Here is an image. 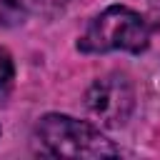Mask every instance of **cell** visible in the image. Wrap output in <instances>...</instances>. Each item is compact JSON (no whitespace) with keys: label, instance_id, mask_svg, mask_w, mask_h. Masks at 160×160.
I'll use <instances>...</instances> for the list:
<instances>
[{"label":"cell","instance_id":"obj_1","mask_svg":"<svg viewBox=\"0 0 160 160\" xmlns=\"http://www.w3.org/2000/svg\"><path fill=\"white\" fill-rule=\"evenodd\" d=\"M35 150L48 158H115L120 150L90 122L50 112L35 125Z\"/></svg>","mask_w":160,"mask_h":160},{"label":"cell","instance_id":"obj_2","mask_svg":"<svg viewBox=\"0 0 160 160\" xmlns=\"http://www.w3.org/2000/svg\"><path fill=\"white\" fill-rule=\"evenodd\" d=\"M150 45V28L145 18L125 5H110L102 10L78 38L80 52H142Z\"/></svg>","mask_w":160,"mask_h":160},{"label":"cell","instance_id":"obj_3","mask_svg":"<svg viewBox=\"0 0 160 160\" xmlns=\"http://www.w3.org/2000/svg\"><path fill=\"white\" fill-rule=\"evenodd\" d=\"M85 105L90 115L105 125V128H120L128 122L135 108V90L130 80L120 72H110L98 78L88 92H85Z\"/></svg>","mask_w":160,"mask_h":160},{"label":"cell","instance_id":"obj_4","mask_svg":"<svg viewBox=\"0 0 160 160\" xmlns=\"http://www.w3.org/2000/svg\"><path fill=\"white\" fill-rule=\"evenodd\" d=\"M28 15L25 2L22 0H0V25L12 28L18 22H22Z\"/></svg>","mask_w":160,"mask_h":160},{"label":"cell","instance_id":"obj_5","mask_svg":"<svg viewBox=\"0 0 160 160\" xmlns=\"http://www.w3.org/2000/svg\"><path fill=\"white\" fill-rule=\"evenodd\" d=\"M15 80V65H12V58L5 48H0V90L10 88Z\"/></svg>","mask_w":160,"mask_h":160},{"label":"cell","instance_id":"obj_6","mask_svg":"<svg viewBox=\"0 0 160 160\" xmlns=\"http://www.w3.org/2000/svg\"><path fill=\"white\" fill-rule=\"evenodd\" d=\"M52 5H65V2H70V0H50Z\"/></svg>","mask_w":160,"mask_h":160}]
</instances>
